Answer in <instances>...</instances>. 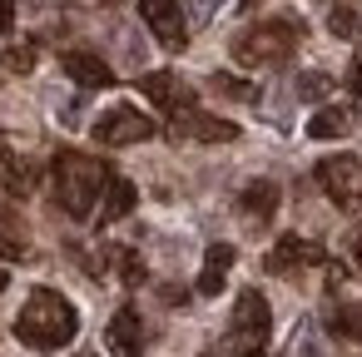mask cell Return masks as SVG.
Returning a JSON list of instances; mask_svg holds the SVG:
<instances>
[{
  "label": "cell",
  "mask_w": 362,
  "mask_h": 357,
  "mask_svg": "<svg viewBox=\"0 0 362 357\" xmlns=\"http://www.w3.org/2000/svg\"><path fill=\"white\" fill-rule=\"evenodd\" d=\"M75 332H80V312H75V303H70L65 293H55V288H35V293L25 298L21 317H16V337H21L25 347H35V352H55V347L75 342Z\"/></svg>",
  "instance_id": "obj_1"
},
{
  "label": "cell",
  "mask_w": 362,
  "mask_h": 357,
  "mask_svg": "<svg viewBox=\"0 0 362 357\" xmlns=\"http://www.w3.org/2000/svg\"><path fill=\"white\" fill-rule=\"evenodd\" d=\"M110 184V169L80 149H60L55 154V204L70 213V218H90L100 194Z\"/></svg>",
  "instance_id": "obj_2"
},
{
  "label": "cell",
  "mask_w": 362,
  "mask_h": 357,
  "mask_svg": "<svg viewBox=\"0 0 362 357\" xmlns=\"http://www.w3.org/2000/svg\"><path fill=\"white\" fill-rule=\"evenodd\" d=\"M303 45V21L278 16V21H258L233 40V60L238 65H283L293 50Z\"/></svg>",
  "instance_id": "obj_3"
},
{
  "label": "cell",
  "mask_w": 362,
  "mask_h": 357,
  "mask_svg": "<svg viewBox=\"0 0 362 357\" xmlns=\"http://www.w3.org/2000/svg\"><path fill=\"white\" fill-rule=\"evenodd\" d=\"M268 327H273V312H268V298L258 288H243L238 303H233V327H228V352L233 357H263V342H268Z\"/></svg>",
  "instance_id": "obj_4"
},
{
  "label": "cell",
  "mask_w": 362,
  "mask_h": 357,
  "mask_svg": "<svg viewBox=\"0 0 362 357\" xmlns=\"http://www.w3.org/2000/svg\"><path fill=\"white\" fill-rule=\"evenodd\" d=\"M317 184H322V194H327L337 209L362 213V159H357V154H332V159H322V164H317Z\"/></svg>",
  "instance_id": "obj_5"
},
{
  "label": "cell",
  "mask_w": 362,
  "mask_h": 357,
  "mask_svg": "<svg viewBox=\"0 0 362 357\" xmlns=\"http://www.w3.org/2000/svg\"><path fill=\"white\" fill-rule=\"evenodd\" d=\"M154 119L149 115H139L134 105H115V110H105L100 119H95V144H144V139H154Z\"/></svg>",
  "instance_id": "obj_6"
},
{
  "label": "cell",
  "mask_w": 362,
  "mask_h": 357,
  "mask_svg": "<svg viewBox=\"0 0 362 357\" xmlns=\"http://www.w3.org/2000/svg\"><path fill=\"white\" fill-rule=\"evenodd\" d=\"M174 139H194V144H233L238 139V124L233 119H218V115H204V110H179L174 124H169Z\"/></svg>",
  "instance_id": "obj_7"
},
{
  "label": "cell",
  "mask_w": 362,
  "mask_h": 357,
  "mask_svg": "<svg viewBox=\"0 0 362 357\" xmlns=\"http://www.w3.org/2000/svg\"><path fill=\"white\" fill-rule=\"evenodd\" d=\"M139 16H144V25L154 30V40H159L164 50H184V45H189L179 0H139Z\"/></svg>",
  "instance_id": "obj_8"
},
{
  "label": "cell",
  "mask_w": 362,
  "mask_h": 357,
  "mask_svg": "<svg viewBox=\"0 0 362 357\" xmlns=\"http://www.w3.org/2000/svg\"><path fill=\"white\" fill-rule=\"evenodd\" d=\"M313 263H327V248L322 243H313V238H298V233H288V238H278L273 243V253H268V273H298V268H313Z\"/></svg>",
  "instance_id": "obj_9"
},
{
  "label": "cell",
  "mask_w": 362,
  "mask_h": 357,
  "mask_svg": "<svg viewBox=\"0 0 362 357\" xmlns=\"http://www.w3.org/2000/svg\"><path fill=\"white\" fill-rule=\"evenodd\" d=\"M105 342H110V352H115V357H139V347H144V322H139V308H119V312L110 317Z\"/></svg>",
  "instance_id": "obj_10"
},
{
  "label": "cell",
  "mask_w": 362,
  "mask_h": 357,
  "mask_svg": "<svg viewBox=\"0 0 362 357\" xmlns=\"http://www.w3.org/2000/svg\"><path fill=\"white\" fill-rule=\"evenodd\" d=\"M65 75L75 80V85H85V90H110L115 85V70L100 60V55H90V50H65Z\"/></svg>",
  "instance_id": "obj_11"
},
{
  "label": "cell",
  "mask_w": 362,
  "mask_h": 357,
  "mask_svg": "<svg viewBox=\"0 0 362 357\" xmlns=\"http://www.w3.org/2000/svg\"><path fill=\"white\" fill-rule=\"evenodd\" d=\"M278 184L273 179H253V184H243V194H238V209H243V218H253V228L258 223H268L273 213H278Z\"/></svg>",
  "instance_id": "obj_12"
},
{
  "label": "cell",
  "mask_w": 362,
  "mask_h": 357,
  "mask_svg": "<svg viewBox=\"0 0 362 357\" xmlns=\"http://www.w3.org/2000/svg\"><path fill=\"white\" fill-rule=\"evenodd\" d=\"M139 90L159 105V110H169V115H179V110H189V90L179 85V75H169V70H154V75H144L139 80Z\"/></svg>",
  "instance_id": "obj_13"
},
{
  "label": "cell",
  "mask_w": 362,
  "mask_h": 357,
  "mask_svg": "<svg viewBox=\"0 0 362 357\" xmlns=\"http://www.w3.org/2000/svg\"><path fill=\"white\" fill-rule=\"evenodd\" d=\"M228 268H233V243H214L209 253H204V273H199V293L204 298H218L223 293V278H228Z\"/></svg>",
  "instance_id": "obj_14"
},
{
  "label": "cell",
  "mask_w": 362,
  "mask_h": 357,
  "mask_svg": "<svg viewBox=\"0 0 362 357\" xmlns=\"http://www.w3.org/2000/svg\"><path fill=\"white\" fill-rule=\"evenodd\" d=\"M134 204H139V189H134L129 179H115V174H110L105 204H100V223H119L124 213H134Z\"/></svg>",
  "instance_id": "obj_15"
},
{
  "label": "cell",
  "mask_w": 362,
  "mask_h": 357,
  "mask_svg": "<svg viewBox=\"0 0 362 357\" xmlns=\"http://www.w3.org/2000/svg\"><path fill=\"white\" fill-rule=\"evenodd\" d=\"M0 179H6V194L11 199H30L35 194V184H40V164L35 159H6V164H0Z\"/></svg>",
  "instance_id": "obj_16"
},
{
  "label": "cell",
  "mask_w": 362,
  "mask_h": 357,
  "mask_svg": "<svg viewBox=\"0 0 362 357\" xmlns=\"http://www.w3.org/2000/svg\"><path fill=\"white\" fill-rule=\"evenodd\" d=\"M327 332L342 342H362V303H332L327 308Z\"/></svg>",
  "instance_id": "obj_17"
},
{
  "label": "cell",
  "mask_w": 362,
  "mask_h": 357,
  "mask_svg": "<svg viewBox=\"0 0 362 357\" xmlns=\"http://www.w3.org/2000/svg\"><path fill=\"white\" fill-rule=\"evenodd\" d=\"M30 253V233H25V223L16 218V213H0V258L6 263H21Z\"/></svg>",
  "instance_id": "obj_18"
},
{
  "label": "cell",
  "mask_w": 362,
  "mask_h": 357,
  "mask_svg": "<svg viewBox=\"0 0 362 357\" xmlns=\"http://www.w3.org/2000/svg\"><path fill=\"white\" fill-rule=\"evenodd\" d=\"M347 129H352V115L337 110V105H327V110H317V115L308 119V134H313V139H342Z\"/></svg>",
  "instance_id": "obj_19"
},
{
  "label": "cell",
  "mask_w": 362,
  "mask_h": 357,
  "mask_svg": "<svg viewBox=\"0 0 362 357\" xmlns=\"http://www.w3.org/2000/svg\"><path fill=\"white\" fill-rule=\"evenodd\" d=\"M105 258L115 263V273H119L129 288H139V283H144V263H139V253H134V248H110Z\"/></svg>",
  "instance_id": "obj_20"
},
{
  "label": "cell",
  "mask_w": 362,
  "mask_h": 357,
  "mask_svg": "<svg viewBox=\"0 0 362 357\" xmlns=\"http://www.w3.org/2000/svg\"><path fill=\"white\" fill-rule=\"evenodd\" d=\"M327 30H332L337 40H357V35H362V16H357L352 6H337L332 21H327Z\"/></svg>",
  "instance_id": "obj_21"
},
{
  "label": "cell",
  "mask_w": 362,
  "mask_h": 357,
  "mask_svg": "<svg viewBox=\"0 0 362 357\" xmlns=\"http://www.w3.org/2000/svg\"><path fill=\"white\" fill-rule=\"evenodd\" d=\"M209 90L214 95H233V100H258V90L248 80H238V75H209Z\"/></svg>",
  "instance_id": "obj_22"
},
{
  "label": "cell",
  "mask_w": 362,
  "mask_h": 357,
  "mask_svg": "<svg viewBox=\"0 0 362 357\" xmlns=\"http://www.w3.org/2000/svg\"><path fill=\"white\" fill-rule=\"evenodd\" d=\"M293 357H327V347L317 342V332H313V322H303V327L293 332Z\"/></svg>",
  "instance_id": "obj_23"
},
{
  "label": "cell",
  "mask_w": 362,
  "mask_h": 357,
  "mask_svg": "<svg viewBox=\"0 0 362 357\" xmlns=\"http://www.w3.org/2000/svg\"><path fill=\"white\" fill-rule=\"evenodd\" d=\"M0 65H6L11 75H30V70H35V45H11Z\"/></svg>",
  "instance_id": "obj_24"
},
{
  "label": "cell",
  "mask_w": 362,
  "mask_h": 357,
  "mask_svg": "<svg viewBox=\"0 0 362 357\" xmlns=\"http://www.w3.org/2000/svg\"><path fill=\"white\" fill-rule=\"evenodd\" d=\"M327 90H332L327 75H303V80H298V95H303V100H322Z\"/></svg>",
  "instance_id": "obj_25"
},
{
  "label": "cell",
  "mask_w": 362,
  "mask_h": 357,
  "mask_svg": "<svg viewBox=\"0 0 362 357\" xmlns=\"http://www.w3.org/2000/svg\"><path fill=\"white\" fill-rule=\"evenodd\" d=\"M16 30V0H0V35Z\"/></svg>",
  "instance_id": "obj_26"
},
{
  "label": "cell",
  "mask_w": 362,
  "mask_h": 357,
  "mask_svg": "<svg viewBox=\"0 0 362 357\" xmlns=\"http://www.w3.org/2000/svg\"><path fill=\"white\" fill-rule=\"evenodd\" d=\"M347 85H352V95H362V60H352V70H347Z\"/></svg>",
  "instance_id": "obj_27"
},
{
  "label": "cell",
  "mask_w": 362,
  "mask_h": 357,
  "mask_svg": "<svg viewBox=\"0 0 362 357\" xmlns=\"http://www.w3.org/2000/svg\"><path fill=\"white\" fill-rule=\"evenodd\" d=\"M184 298H189L184 288H164V303H169V308H184Z\"/></svg>",
  "instance_id": "obj_28"
},
{
  "label": "cell",
  "mask_w": 362,
  "mask_h": 357,
  "mask_svg": "<svg viewBox=\"0 0 362 357\" xmlns=\"http://www.w3.org/2000/svg\"><path fill=\"white\" fill-rule=\"evenodd\" d=\"M352 258H357V273H362V233H357V243H352Z\"/></svg>",
  "instance_id": "obj_29"
},
{
  "label": "cell",
  "mask_w": 362,
  "mask_h": 357,
  "mask_svg": "<svg viewBox=\"0 0 362 357\" xmlns=\"http://www.w3.org/2000/svg\"><path fill=\"white\" fill-rule=\"evenodd\" d=\"M6 159H11V149H6V139H0V164H6Z\"/></svg>",
  "instance_id": "obj_30"
},
{
  "label": "cell",
  "mask_w": 362,
  "mask_h": 357,
  "mask_svg": "<svg viewBox=\"0 0 362 357\" xmlns=\"http://www.w3.org/2000/svg\"><path fill=\"white\" fill-rule=\"evenodd\" d=\"M6 283H11V273H6V268H0V293H6Z\"/></svg>",
  "instance_id": "obj_31"
},
{
  "label": "cell",
  "mask_w": 362,
  "mask_h": 357,
  "mask_svg": "<svg viewBox=\"0 0 362 357\" xmlns=\"http://www.w3.org/2000/svg\"><path fill=\"white\" fill-rule=\"evenodd\" d=\"M238 6H258V0H238Z\"/></svg>",
  "instance_id": "obj_32"
},
{
  "label": "cell",
  "mask_w": 362,
  "mask_h": 357,
  "mask_svg": "<svg viewBox=\"0 0 362 357\" xmlns=\"http://www.w3.org/2000/svg\"><path fill=\"white\" fill-rule=\"evenodd\" d=\"M80 357H95V352H80Z\"/></svg>",
  "instance_id": "obj_33"
},
{
  "label": "cell",
  "mask_w": 362,
  "mask_h": 357,
  "mask_svg": "<svg viewBox=\"0 0 362 357\" xmlns=\"http://www.w3.org/2000/svg\"><path fill=\"white\" fill-rule=\"evenodd\" d=\"M105 6H115V0H105Z\"/></svg>",
  "instance_id": "obj_34"
}]
</instances>
